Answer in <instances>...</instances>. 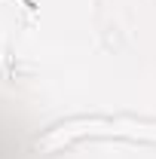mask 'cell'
Segmentation results:
<instances>
[{"mask_svg":"<svg viewBox=\"0 0 156 159\" xmlns=\"http://www.w3.org/2000/svg\"><path fill=\"white\" fill-rule=\"evenodd\" d=\"M141 141V144H156V119H138L129 113H77L52 122L43 135L34 138L31 150L40 156L61 153L64 147H74L77 141Z\"/></svg>","mask_w":156,"mask_h":159,"instance_id":"1","label":"cell"}]
</instances>
